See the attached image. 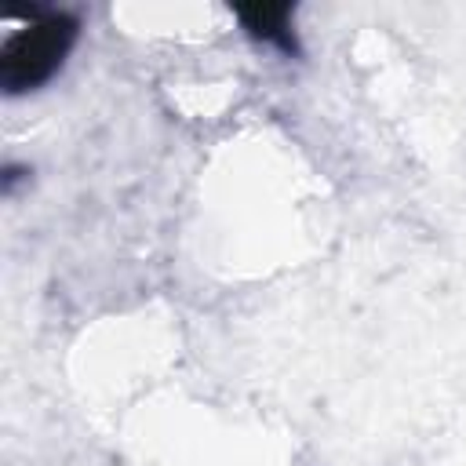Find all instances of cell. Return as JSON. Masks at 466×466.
I'll use <instances>...</instances> for the list:
<instances>
[{
  "label": "cell",
  "mask_w": 466,
  "mask_h": 466,
  "mask_svg": "<svg viewBox=\"0 0 466 466\" xmlns=\"http://www.w3.org/2000/svg\"><path fill=\"white\" fill-rule=\"evenodd\" d=\"M76 40V18L66 11H51L33 18L0 47V87L7 95H25L44 87L66 62Z\"/></svg>",
  "instance_id": "obj_1"
},
{
  "label": "cell",
  "mask_w": 466,
  "mask_h": 466,
  "mask_svg": "<svg viewBox=\"0 0 466 466\" xmlns=\"http://www.w3.org/2000/svg\"><path fill=\"white\" fill-rule=\"evenodd\" d=\"M240 25L266 44H277L284 51H295V36H291V7L288 4H255V7H237Z\"/></svg>",
  "instance_id": "obj_2"
}]
</instances>
